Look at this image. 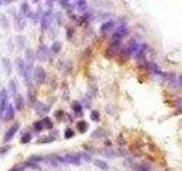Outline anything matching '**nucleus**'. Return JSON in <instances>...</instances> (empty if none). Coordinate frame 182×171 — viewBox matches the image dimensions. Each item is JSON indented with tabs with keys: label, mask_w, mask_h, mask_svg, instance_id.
<instances>
[{
	"label": "nucleus",
	"mask_w": 182,
	"mask_h": 171,
	"mask_svg": "<svg viewBox=\"0 0 182 171\" xmlns=\"http://www.w3.org/2000/svg\"><path fill=\"white\" fill-rule=\"evenodd\" d=\"M21 11H22V14H29V5L24 2V4H22V6H21Z\"/></svg>",
	"instance_id": "20"
},
{
	"label": "nucleus",
	"mask_w": 182,
	"mask_h": 171,
	"mask_svg": "<svg viewBox=\"0 0 182 171\" xmlns=\"http://www.w3.org/2000/svg\"><path fill=\"white\" fill-rule=\"evenodd\" d=\"M23 170V167H15L13 170H10V171H22Z\"/></svg>",
	"instance_id": "32"
},
{
	"label": "nucleus",
	"mask_w": 182,
	"mask_h": 171,
	"mask_svg": "<svg viewBox=\"0 0 182 171\" xmlns=\"http://www.w3.org/2000/svg\"><path fill=\"white\" fill-rule=\"evenodd\" d=\"M42 124H44V128H47V129L52 128V122L49 118H44V119L42 120Z\"/></svg>",
	"instance_id": "14"
},
{
	"label": "nucleus",
	"mask_w": 182,
	"mask_h": 171,
	"mask_svg": "<svg viewBox=\"0 0 182 171\" xmlns=\"http://www.w3.org/2000/svg\"><path fill=\"white\" fill-rule=\"evenodd\" d=\"M179 81H180V82H181V83H182V75H181V77H180V78H179Z\"/></svg>",
	"instance_id": "35"
},
{
	"label": "nucleus",
	"mask_w": 182,
	"mask_h": 171,
	"mask_svg": "<svg viewBox=\"0 0 182 171\" xmlns=\"http://www.w3.org/2000/svg\"><path fill=\"white\" fill-rule=\"evenodd\" d=\"M71 35H72V30H69V38L71 37Z\"/></svg>",
	"instance_id": "34"
},
{
	"label": "nucleus",
	"mask_w": 182,
	"mask_h": 171,
	"mask_svg": "<svg viewBox=\"0 0 182 171\" xmlns=\"http://www.w3.org/2000/svg\"><path fill=\"white\" fill-rule=\"evenodd\" d=\"M54 139H55L54 137H44V138H40L38 143H51Z\"/></svg>",
	"instance_id": "18"
},
{
	"label": "nucleus",
	"mask_w": 182,
	"mask_h": 171,
	"mask_svg": "<svg viewBox=\"0 0 182 171\" xmlns=\"http://www.w3.org/2000/svg\"><path fill=\"white\" fill-rule=\"evenodd\" d=\"M65 161L66 162L71 163V164H80V160H81V157H80V155L79 154H66L65 155Z\"/></svg>",
	"instance_id": "2"
},
{
	"label": "nucleus",
	"mask_w": 182,
	"mask_h": 171,
	"mask_svg": "<svg viewBox=\"0 0 182 171\" xmlns=\"http://www.w3.org/2000/svg\"><path fill=\"white\" fill-rule=\"evenodd\" d=\"M33 128L35 131H41L44 129V124H42V121H38L33 124Z\"/></svg>",
	"instance_id": "17"
},
{
	"label": "nucleus",
	"mask_w": 182,
	"mask_h": 171,
	"mask_svg": "<svg viewBox=\"0 0 182 171\" xmlns=\"http://www.w3.org/2000/svg\"><path fill=\"white\" fill-rule=\"evenodd\" d=\"M72 108H73V111L75 113H78V114H81V112H82V106L78 102H74L72 104Z\"/></svg>",
	"instance_id": "13"
},
{
	"label": "nucleus",
	"mask_w": 182,
	"mask_h": 171,
	"mask_svg": "<svg viewBox=\"0 0 182 171\" xmlns=\"http://www.w3.org/2000/svg\"><path fill=\"white\" fill-rule=\"evenodd\" d=\"M8 149H10V146H6V147H2V148H0V154L6 153Z\"/></svg>",
	"instance_id": "29"
},
{
	"label": "nucleus",
	"mask_w": 182,
	"mask_h": 171,
	"mask_svg": "<svg viewBox=\"0 0 182 171\" xmlns=\"http://www.w3.org/2000/svg\"><path fill=\"white\" fill-rule=\"evenodd\" d=\"M18 127H19V126H18V123L14 124V126L9 129L7 132H6V135H5V137H4V140H5V142H9V140H10V139L14 137L15 132H16V131L18 130Z\"/></svg>",
	"instance_id": "3"
},
{
	"label": "nucleus",
	"mask_w": 182,
	"mask_h": 171,
	"mask_svg": "<svg viewBox=\"0 0 182 171\" xmlns=\"http://www.w3.org/2000/svg\"><path fill=\"white\" fill-rule=\"evenodd\" d=\"M51 4L52 1H47V5H49V7H51Z\"/></svg>",
	"instance_id": "33"
},
{
	"label": "nucleus",
	"mask_w": 182,
	"mask_h": 171,
	"mask_svg": "<svg viewBox=\"0 0 182 171\" xmlns=\"http://www.w3.org/2000/svg\"><path fill=\"white\" fill-rule=\"evenodd\" d=\"M76 127H78V130L80 131V132H84V131L88 129V124H87L86 121H81V122H79Z\"/></svg>",
	"instance_id": "12"
},
{
	"label": "nucleus",
	"mask_w": 182,
	"mask_h": 171,
	"mask_svg": "<svg viewBox=\"0 0 182 171\" xmlns=\"http://www.w3.org/2000/svg\"><path fill=\"white\" fill-rule=\"evenodd\" d=\"M78 7L80 10H84L87 8V2L86 1H78Z\"/></svg>",
	"instance_id": "24"
},
{
	"label": "nucleus",
	"mask_w": 182,
	"mask_h": 171,
	"mask_svg": "<svg viewBox=\"0 0 182 171\" xmlns=\"http://www.w3.org/2000/svg\"><path fill=\"white\" fill-rule=\"evenodd\" d=\"M30 140H31V135H30V134H25V135H23V137H22V143H23V144L29 143Z\"/></svg>",
	"instance_id": "22"
},
{
	"label": "nucleus",
	"mask_w": 182,
	"mask_h": 171,
	"mask_svg": "<svg viewBox=\"0 0 182 171\" xmlns=\"http://www.w3.org/2000/svg\"><path fill=\"white\" fill-rule=\"evenodd\" d=\"M13 118H14V108L11 107V105H8V106H7V111H6V116H5V119L11 120Z\"/></svg>",
	"instance_id": "10"
},
{
	"label": "nucleus",
	"mask_w": 182,
	"mask_h": 171,
	"mask_svg": "<svg viewBox=\"0 0 182 171\" xmlns=\"http://www.w3.org/2000/svg\"><path fill=\"white\" fill-rule=\"evenodd\" d=\"M30 160L33 161V162H38V161H42V157L41 156H31Z\"/></svg>",
	"instance_id": "28"
},
{
	"label": "nucleus",
	"mask_w": 182,
	"mask_h": 171,
	"mask_svg": "<svg viewBox=\"0 0 182 171\" xmlns=\"http://www.w3.org/2000/svg\"><path fill=\"white\" fill-rule=\"evenodd\" d=\"M34 79L38 83H42L46 79V72L41 66H38L34 70Z\"/></svg>",
	"instance_id": "1"
},
{
	"label": "nucleus",
	"mask_w": 182,
	"mask_h": 171,
	"mask_svg": "<svg viewBox=\"0 0 182 171\" xmlns=\"http://www.w3.org/2000/svg\"><path fill=\"white\" fill-rule=\"evenodd\" d=\"M23 106H24V101H23V97L18 95L17 97H16V108L21 111V110L23 108Z\"/></svg>",
	"instance_id": "11"
},
{
	"label": "nucleus",
	"mask_w": 182,
	"mask_h": 171,
	"mask_svg": "<svg viewBox=\"0 0 182 171\" xmlns=\"http://www.w3.org/2000/svg\"><path fill=\"white\" fill-rule=\"evenodd\" d=\"M59 4H61L63 7H69V5L67 1H59Z\"/></svg>",
	"instance_id": "31"
},
{
	"label": "nucleus",
	"mask_w": 182,
	"mask_h": 171,
	"mask_svg": "<svg viewBox=\"0 0 182 171\" xmlns=\"http://www.w3.org/2000/svg\"><path fill=\"white\" fill-rule=\"evenodd\" d=\"M6 107H7V101L0 99V114L1 115H2V112L6 110Z\"/></svg>",
	"instance_id": "19"
},
{
	"label": "nucleus",
	"mask_w": 182,
	"mask_h": 171,
	"mask_svg": "<svg viewBox=\"0 0 182 171\" xmlns=\"http://www.w3.org/2000/svg\"><path fill=\"white\" fill-rule=\"evenodd\" d=\"M105 132V130L104 129H101V128H99V129H97V130H95V132L91 135V137H97V138H99V137H103L105 135L104 134Z\"/></svg>",
	"instance_id": "15"
},
{
	"label": "nucleus",
	"mask_w": 182,
	"mask_h": 171,
	"mask_svg": "<svg viewBox=\"0 0 182 171\" xmlns=\"http://www.w3.org/2000/svg\"><path fill=\"white\" fill-rule=\"evenodd\" d=\"M61 42H54L52 43V46H51V50L54 51V52H58V51L61 50Z\"/></svg>",
	"instance_id": "16"
},
{
	"label": "nucleus",
	"mask_w": 182,
	"mask_h": 171,
	"mask_svg": "<svg viewBox=\"0 0 182 171\" xmlns=\"http://www.w3.org/2000/svg\"><path fill=\"white\" fill-rule=\"evenodd\" d=\"M90 118L92 121H99V113L97 111H93L91 113V115H90Z\"/></svg>",
	"instance_id": "23"
},
{
	"label": "nucleus",
	"mask_w": 182,
	"mask_h": 171,
	"mask_svg": "<svg viewBox=\"0 0 182 171\" xmlns=\"http://www.w3.org/2000/svg\"><path fill=\"white\" fill-rule=\"evenodd\" d=\"M96 167H98L99 169H101V170H107L108 169V164L104 161H101V160H95L93 161Z\"/></svg>",
	"instance_id": "9"
},
{
	"label": "nucleus",
	"mask_w": 182,
	"mask_h": 171,
	"mask_svg": "<svg viewBox=\"0 0 182 171\" xmlns=\"http://www.w3.org/2000/svg\"><path fill=\"white\" fill-rule=\"evenodd\" d=\"M26 165H27V167H31V168H34V169H40V168L36 165V164H33L32 162H27V163H26Z\"/></svg>",
	"instance_id": "30"
},
{
	"label": "nucleus",
	"mask_w": 182,
	"mask_h": 171,
	"mask_svg": "<svg viewBox=\"0 0 182 171\" xmlns=\"http://www.w3.org/2000/svg\"><path fill=\"white\" fill-rule=\"evenodd\" d=\"M38 57L40 60H47V48L42 46L38 49Z\"/></svg>",
	"instance_id": "6"
},
{
	"label": "nucleus",
	"mask_w": 182,
	"mask_h": 171,
	"mask_svg": "<svg viewBox=\"0 0 182 171\" xmlns=\"http://www.w3.org/2000/svg\"><path fill=\"white\" fill-rule=\"evenodd\" d=\"M7 91L5 90V89H2L1 90V93H0V99H2V101H7Z\"/></svg>",
	"instance_id": "26"
},
{
	"label": "nucleus",
	"mask_w": 182,
	"mask_h": 171,
	"mask_svg": "<svg viewBox=\"0 0 182 171\" xmlns=\"http://www.w3.org/2000/svg\"><path fill=\"white\" fill-rule=\"evenodd\" d=\"M9 86H10V90H11V91L15 94V93H16V87H15V82H14V81H10Z\"/></svg>",
	"instance_id": "27"
},
{
	"label": "nucleus",
	"mask_w": 182,
	"mask_h": 171,
	"mask_svg": "<svg viewBox=\"0 0 182 171\" xmlns=\"http://www.w3.org/2000/svg\"><path fill=\"white\" fill-rule=\"evenodd\" d=\"M79 155H80V157H81L82 160H84V161H90V160H91V156L88 155L87 153H81V154H79Z\"/></svg>",
	"instance_id": "25"
},
{
	"label": "nucleus",
	"mask_w": 182,
	"mask_h": 171,
	"mask_svg": "<svg viewBox=\"0 0 182 171\" xmlns=\"http://www.w3.org/2000/svg\"><path fill=\"white\" fill-rule=\"evenodd\" d=\"M25 57H26V60H27V64H29V66H31L32 64H33V60H34V57H33V52L31 49H27L25 52Z\"/></svg>",
	"instance_id": "7"
},
{
	"label": "nucleus",
	"mask_w": 182,
	"mask_h": 171,
	"mask_svg": "<svg viewBox=\"0 0 182 171\" xmlns=\"http://www.w3.org/2000/svg\"><path fill=\"white\" fill-rule=\"evenodd\" d=\"M16 64H17L18 71L21 72V74H22V75H24V78L27 80V72H26L25 63H24V60H21V58H18V60H16Z\"/></svg>",
	"instance_id": "4"
},
{
	"label": "nucleus",
	"mask_w": 182,
	"mask_h": 171,
	"mask_svg": "<svg viewBox=\"0 0 182 171\" xmlns=\"http://www.w3.org/2000/svg\"><path fill=\"white\" fill-rule=\"evenodd\" d=\"M113 26H114L113 21H108V22H106V23H104V24L101 25V27H100V31H101V32H107V31H109Z\"/></svg>",
	"instance_id": "8"
},
{
	"label": "nucleus",
	"mask_w": 182,
	"mask_h": 171,
	"mask_svg": "<svg viewBox=\"0 0 182 171\" xmlns=\"http://www.w3.org/2000/svg\"><path fill=\"white\" fill-rule=\"evenodd\" d=\"M73 136H74V132H73L72 129H66V130H65V138H66V139L72 138Z\"/></svg>",
	"instance_id": "21"
},
{
	"label": "nucleus",
	"mask_w": 182,
	"mask_h": 171,
	"mask_svg": "<svg viewBox=\"0 0 182 171\" xmlns=\"http://www.w3.org/2000/svg\"><path fill=\"white\" fill-rule=\"evenodd\" d=\"M50 21H51V16H50V13H46V15L42 17V21H41V27L46 30L49 24H50Z\"/></svg>",
	"instance_id": "5"
}]
</instances>
